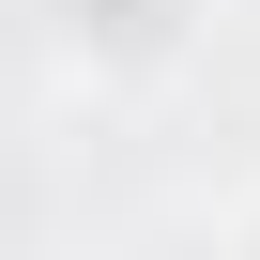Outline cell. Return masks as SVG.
Returning <instances> with one entry per match:
<instances>
[{
    "label": "cell",
    "mask_w": 260,
    "mask_h": 260,
    "mask_svg": "<svg viewBox=\"0 0 260 260\" xmlns=\"http://www.w3.org/2000/svg\"><path fill=\"white\" fill-rule=\"evenodd\" d=\"M245 230H260V199H245Z\"/></svg>",
    "instance_id": "obj_1"
}]
</instances>
